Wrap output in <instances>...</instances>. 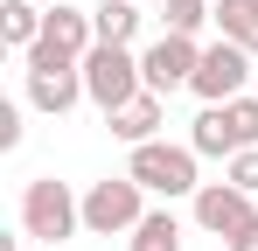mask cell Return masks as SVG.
Listing matches in <instances>:
<instances>
[{"label": "cell", "instance_id": "3", "mask_svg": "<svg viewBox=\"0 0 258 251\" xmlns=\"http://www.w3.org/2000/svg\"><path fill=\"white\" fill-rule=\"evenodd\" d=\"M188 147H196V154H210V161H230V154L258 147V98L203 105V112H196V126H188Z\"/></svg>", "mask_w": 258, "mask_h": 251}, {"label": "cell", "instance_id": "11", "mask_svg": "<svg viewBox=\"0 0 258 251\" xmlns=\"http://www.w3.org/2000/svg\"><path fill=\"white\" fill-rule=\"evenodd\" d=\"M91 21H98V42H119V49H133V35H140V0H98L91 7Z\"/></svg>", "mask_w": 258, "mask_h": 251}, {"label": "cell", "instance_id": "13", "mask_svg": "<svg viewBox=\"0 0 258 251\" xmlns=\"http://www.w3.org/2000/svg\"><path fill=\"white\" fill-rule=\"evenodd\" d=\"M216 35L258 56V0H216Z\"/></svg>", "mask_w": 258, "mask_h": 251}, {"label": "cell", "instance_id": "10", "mask_svg": "<svg viewBox=\"0 0 258 251\" xmlns=\"http://www.w3.org/2000/svg\"><path fill=\"white\" fill-rule=\"evenodd\" d=\"M161 119H168V98H161V91H140V98H126L119 112H105L112 140H126V147H147V140H161Z\"/></svg>", "mask_w": 258, "mask_h": 251}, {"label": "cell", "instance_id": "4", "mask_svg": "<svg viewBox=\"0 0 258 251\" xmlns=\"http://www.w3.org/2000/svg\"><path fill=\"white\" fill-rule=\"evenodd\" d=\"M140 216H147V189L133 174H105V181L84 189V230L91 237H133Z\"/></svg>", "mask_w": 258, "mask_h": 251}, {"label": "cell", "instance_id": "6", "mask_svg": "<svg viewBox=\"0 0 258 251\" xmlns=\"http://www.w3.org/2000/svg\"><path fill=\"white\" fill-rule=\"evenodd\" d=\"M244 84H251V49H237V42H203V63H196V77L188 91L203 98V105H230V98H244Z\"/></svg>", "mask_w": 258, "mask_h": 251}, {"label": "cell", "instance_id": "14", "mask_svg": "<svg viewBox=\"0 0 258 251\" xmlns=\"http://www.w3.org/2000/svg\"><path fill=\"white\" fill-rule=\"evenodd\" d=\"M133 251H181V223H174L168 209H147L140 230H133Z\"/></svg>", "mask_w": 258, "mask_h": 251}, {"label": "cell", "instance_id": "15", "mask_svg": "<svg viewBox=\"0 0 258 251\" xmlns=\"http://www.w3.org/2000/svg\"><path fill=\"white\" fill-rule=\"evenodd\" d=\"M161 21H168V35H203V28L216 21V7H210V0H168Z\"/></svg>", "mask_w": 258, "mask_h": 251}, {"label": "cell", "instance_id": "18", "mask_svg": "<svg viewBox=\"0 0 258 251\" xmlns=\"http://www.w3.org/2000/svg\"><path fill=\"white\" fill-rule=\"evenodd\" d=\"M223 251H258V216L244 223V230H237V237H223Z\"/></svg>", "mask_w": 258, "mask_h": 251}, {"label": "cell", "instance_id": "16", "mask_svg": "<svg viewBox=\"0 0 258 251\" xmlns=\"http://www.w3.org/2000/svg\"><path fill=\"white\" fill-rule=\"evenodd\" d=\"M223 181H237L244 196H258V147H244V154H230V167H223Z\"/></svg>", "mask_w": 258, "mask_h": 251}, {"label": "cell", "instance_id": "12", "mask_svg": "<svg viewBox=\"0 0 258 251\" xmlns=\"http://www.w3.org/2000/svg\"><path fill=\"white\" fill-rule=\"evenodd\" d=\"M0 42L28 56V49L42 42V7H35V0H7V7H0Z\"/></svg>", "mask_w": 258, "mask_h": 251}, {"label": "cell", "instance_id": "1", "mask_svg": "<svg viewBox=\"0 0 258 251\" xmlns=\"http://www.w3.org/2000/svg\"><path fill=\"white\" fill-rule=\"evenodd\" d=\"M21 230H28L35 244L77 237V230H84V196H70V181H56V174H35V181L21 189Z\"/></svg>", "mask_w": 258, "mask_h": 251}, {"label": "cell", "instance_id": "9", "mask_svg": "<svg viewBox=\"0 0 258 251\" xmlns=\"http://www.w3.org/2000/svg\"><path fill=\"white\" fill-rule=\"evenodd\" d=\"M77 98H91L84 91V63H56V70H28V105L35 112H49V119H63Z\"/></svg>", "mask_w": 258, "mask_h": 251}, {"label": "cell", "instance_id": "17", "mask_svg": "<svg viewBox=\"0 0 258 251\" xmlns=\"http://www.w3.org/2000/svg\"><path fill=\"white\" fill-rule=\"evenodd\" d=\"M0 147H21V105L14 98L0 105Z\"/></svg>", "mask_w": 258, "mask_h": 251}, {"label": "cell", "instance_id": "8", "mask_svg": "<svg viewBox=\"0 0 258 251\" xmlns=\"http://www.w3.org/2000/svg\"><path fill=\"white\" fill-rule=\"evenodd\" d=\"M188 203H196V223L210 230L216 244H223V237H237V230H244V223L258 216V209H251V196H244L237 181H203Z\"/></svg>", "mask_w": 258, "mask_h": 251}, {"label": "cell", "instance_id": "5", "mask_svg": "<svg viewBox=\"0 0 258 251\" xmlns=\"http://www.w3.org/2000/svg\"><path fill=\"white\" fill-rule=\"evenodd\" d=\"M84 91H91V105H98V112H119L126 98L147 91V70H140V56H133V49L98 42V49L84 56Z\"/></svg>", "mask_w": 258, "mask_h": 251}, {"label": "cell", "instance_id": "2", "mask_svg": "<svg viewBox=\"0 0 258 251\" xmlns=\"http://www.w3.org/2000/svg\"><path fill=\"white\" fill-rule=\"evenodd\" d=\"M196 147H174V140H147V147H133V161H126V174L147 189V196H196L203 189V174H196Z\"/></svg>", "mask_w": 258, "mask_h": 251}, {"label": "cell", "instance_id": "7", "mask_svg": "<svg viewBox=\"0 0 258 251\" xmlns=\"http://www.w3.org/2000/svg\"><path fill=\"white\" fill-rule=\"evenodd\" d=\"M196 63H203V42H196V35H161L154 49H140L147 91H161V98H174L181 84L196 77Z\"/></svg>", "mask_w": 258, "mask_h": 251}]
</instances>
